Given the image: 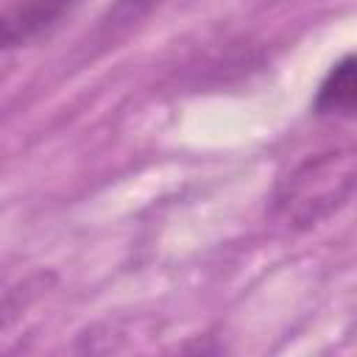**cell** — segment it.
<instances>
[{
    "label": "cell",
    "instance_id": "obj_2",
    "mask_svg": "<svg viewBox=\"0 0 357 357\" xmlns=\"http://www.w3.org/2000/svg\"><path fill=\"white\" fill-rule=\"evenodd\" d=\"M81 0H20L0 14V50L20 47L56 28Z\"/></svg>",
    "mask_w": 357,
    "mask_h": 357
},
{
    "label": "cell",
    "instance_id": "obj_1",
    "mask_svg": "<svg viewBox=\"0 0 357 357\" xmlns=\"http://www.w3.org/2000/svg\"><path fill=\"white\" fill-rule=\"evenodd\" d=\"M354 192V153L326 151L293 167L276 190V206L293 226H315Z\"/></svg>",
    "mask_w": 357,
    "mask_h": 357
},
{
    "label": "cell",
    "instance_id": "obj_3",
    "mask_svg": "<svg viewBox=\"0 0 357 357\" xmlns=\"http://www.w3.org/2000/svg\"><path fill=\"white\" fill-rule=\"evenodd\" d=\"M357 103V61L354 56H343L324 78L315 109L321 114H351Z\"/></svg>",
    "mask_w": 357,
    "mask_h": 357
}]
</instances>
